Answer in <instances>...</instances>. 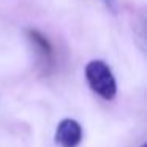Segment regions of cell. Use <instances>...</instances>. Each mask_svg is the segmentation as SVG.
Instances as JSON below:
<instances>
[{
  "label": "cell",
  "instance_id": "obj_1",
  "mask_svg": "<svg viewBox=\"0 0 147 147\" xmlns=\"http://www.w3.org/2000/svg\"><path fill=\"white\" fill-rule=\"evenodd\" d=\"M86 79L90 89L103 100H112L117 93V82L112 70L103 60H92L86 67Z\"/></svg>",
  "mask_w": 147,
  "mask_h": 147
},
{
  "label": "cell",
  "instance_id": "obj_2",
  "mask_svg": "<svg viewBox=\"0 0 147 147\" xmlns=\"http://www.w3.org/2000/svg\"><path fill=\"white\" fill-rule=\"evenodd\" d=\"M82 141V128L74 119H63L55 130V142L60 147H78Z\"/></svg>",
  "mask_w": 147,
  "mask_h": 147
},
{
  "label": "cell",
  "instance_id": "obj_3",
  "mask_svg": "<svg viewBox=\"0 0 147 147\" xmlns=\"http://www.w3.org/2000/svg\"><path fill=\"white\" fill-rule=\"evenodd\" d=\"M29 38H30V41L33 43V46L38 49V52L46 59V60L51 59L52 48H51V43L48 41L46 36H43L38 30H29Z\"/></svg>",
  "mask_w": 147,
  "mask_h": 147
},
{
  "label": "cell",
  "instance_id": "obj_4",
  "mask_svg": "<svg viewBox=\"0 0 147 147\" xmlns=\"http://www.w3.org/2000/svg\"><path fill=\"white\" fill-rule=\"evenodd\" d=\"M101 2L112 11V13H117V2H115V0H101Z\"/></svg>",
  "mask_w": 147,
  "mask_h": 147
},
{
  "label": "cell",
  "instance_id": "obj_5",
  "mask_svg": "<svg viewBox=\"0 0 147 147\" xmlns=\"http://www.w3.org/2000/svg\"><path fill=\"white\" fill-rule=\"evenodd\" d=\"M142 147H147V146H142Z\"/></svg>",
  "mask_w": 147,
  "mask_h": 147
}]
</instances>
